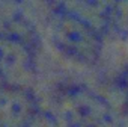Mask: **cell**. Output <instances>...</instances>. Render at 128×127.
Listing matches in <instances>:
<instances>
[{"label": "cell", "instance_id": "1", "mask_svg": "<svg viewBox=\"0 0 128 127\" xmlns=\"http://www.w3.org/2000/svg\"><path fill=\"white\" fill-rule=\"evenodd\" d=\"M48 33L57 51L74 62L92 65L101 54L102 33L65 12L50 11Z\"/></svg>", "mask_w": 128, "mask_h": 127}, {"label": "cell", "instance_id": "2", "mask_svg": "<svg viewBox=\"0 0 128 127\" xmlns=\"http://www.w3.org/2000/svg\"><path fill=\"white\" fill-rule=\"evenodd\" d=\"M35 57L29 44L15 32H0V79L5 83L20 85L32 74Z\"/></svg>", "mask_w": 128, "mask_h": 127}, {"label": "cell", "instance_id": "3", "mask_svg": "<svg viewBox=\"0 0 128 127\" xmlns=\"http://www.w3.org/2000/svg\"><path fill=\"white\" fill-rule=\"evenodd\" d=\"M39 110L35 97L21 85H0V127H32Z\"/></svg>", "mask_w": 128, "mask_h": 127}, {"label": "cell", "instance_id": "4", "mask_svg": "<svg viewBox=\"0 0 128 127\" xmlns=\"http://www.w3.org/2000/svg\"><path fill=\"white\" fill-rule=\"evenodd\" d=\"M51 9L72 15L104 33L110 29L112 0H50Z\"/></svg>", "mask_w": 128, "mask_h": 127}, {"label": "cell", "instance_id": "5", "mask_svg": "<svg viewBox=\"0 0 128 127\" xmlns=\"http://www.w3.org/2000/svg\"><path fill=\"white\" fill-rule=\"evenodd\" d=\"M70 113L74 122H88L100 125L101 121L108 118V110L102 101L88 92H76L68 98Z\"/></svg>", "mask_w": 128, "mask_h": 127}, {"label": "cell", "instance_id": "6", "mask_svg": "<svg viewBox=\"0 0 128 127\" xmlns=\"http://www.w3.org/2000/svg\"><path fill=\"white\" fill-rule=\"evenodd\" d=\"M26 11L27 0H0V32H15L24 21Z\"/></svg>", "mask_w": 128, "mask_h": 127}, {"label": "cell", "instance_id": "7", "mask_svg": "<svg viewBox=\"0 0 128 127\" xmlns=\"http://www.w3.org/2000/svg\"><path fill=\"white\" fill-rule=\"evenodd\" d=\"M110 29L128 36V0H112Z\"/></svg>", "mask_w": 128, "mask_h": 127}, {"label": "cell", "instance_id": "8", "mask_svg": "<svg viewBox=\"0 0 128 127\" xmlns=\"http://www.w3.org/2000/svg\"><path fill=\"white\" fill-rule=\"evenodd\" d=\"M120 88H122V94H124V100L126 104V110H128V71L122 76L120 80Z\"/></svg>", "mask_w": 128, "mask_h": 127}, {"label": "cell", "instance_id": "9", "mask_svg": "<svg viewBox=\"0 0 128 127\" xmlns=\"http://www.w3.org/2000/svg\"><path fill=\"white\" fill-rule=\"evenodd\" d=\"M70 127H100L95 124H88V122H72Z\"/></svg>", "mask_w": 128, "mask_h": 127}, {"label": "cell", "instance_id": "10", "mask_svg": "<svg viewBox=\"0 0 128 127\" xmlns=\"http://www.w3.org/2000/svg\"><path fill=\"white\" fill-rule=\"evenodd\" d=\"M122 127H128V115H126V119L124 121V125H122Z\"/></svg>", "mask_w": 128, "mask_h": 127}, {"label": "cell", "instance_id": "11", "mask_svg": "<svg viewBox=\"0 0 128 127\" xmlns=\"http://www.w3.org/2000/svg\"><path fill=\"white\" fill-rule=\"evenodd\" d=\"M2 83H5V82H3V80H2V79H0V85H2Z\"/></svg>", "mask_w": 128, "mask_h": 127}]
</instances>
